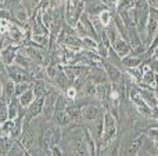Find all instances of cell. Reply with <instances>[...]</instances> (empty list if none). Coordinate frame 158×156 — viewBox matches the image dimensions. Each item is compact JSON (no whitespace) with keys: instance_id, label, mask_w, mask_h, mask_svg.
<instances>
[{"instance_id":"12","label":"cell","mask_w":158,"mask_h":156,"mask_svg":"<svg viewBox=\"0 0 158 156\" xmlns=\"http://www.w3.org/2000/svg\"><path fill=\"white\" fill-rule=\"evenodd\" d=\"M140 62H142V60L139 57H128L126 55L122 60V64L125 66H128V68H137L140 65Z\"/></svg>"},{"instance_id":"29","label":"cell","mask_w":158,"mask_h":156,"mask_svg":"<svg viewBox=\"0 0 158 156\" xmlns=\"http://www.w3.org/2000/svg\"><path fill=\"white\" fill-rule=\"evenodd\" d=\"M157 109H158V105H157Z\"/></svg>"},{"instance_id":"23","label":"cell","mask_w":158,"mask_h":156,"mask_svg":"<svg viewBox=\"0 0 158 156\" xmlns=\"http://www.w3.org/2000/svg\"><path fill=\"white\" fill-rule=\"evenodd\" d=\"M0 19L8 21V19H10V13H8L7 10H0Z\"/></svg>"},{"instance_id":"27","label":"cell","mask_w":158,"mask_h":156,"mask_svg":"<svg viewBox=\"0 0 158 156\" xmlns=\"http://www.w3.org/2000/svg\"><path fill=\"white\" fill-rule=\"evenodd\" d=\"M154 57H156L157 60H158V47H157L156 50H154Z\"/></svg>"},{"instance_id":"4","label":"cell","mask_w":158,"mask_h":156,"mask_svg":"<svg viewBox=\"0 0 158 156\" xmlns=\"http://www.w3.org/2000/svg\"><path fill=\"white\" fill-rule=\"evenodd\" d=\"M15 96V82L13 80H7L6 83H3V96L2 99H4L6 102H10V99Z\"/></svg>"},{"instance_id":"2","label":"cell","mask_w":158,"mask_h":156,"mask_svg":"<svg viewBox=\"0 0 158 156\" xmlns=\"http://www.w3.org/2000/svg\"><path fill=\"white\" fill-rule=\"evenodd\" d=\"M97 116H98V108L96 107V105L87 104L86 107H83L81 109V118L83 119V120L93 122Z\"/></svg>"},{"instance_id":"3","label":"cell","mask_w":158,"mask_h":156,"mask_svg":"<svg viewBox=\"0 0 158 156\" xmlns=\"http://www.w3.org/2000/svg\"><path fill=\"white\" fill-rule=\"evenodd\" d=\"M114 50L119 57H126V55L131 54L132 47L128 44V41L123 40V37H119L114 41Z\"/></svg>"},{"instance_id":"13","label":"cell","mask_w":158,"mask_h":156,"mask_svg":"<svg viewBox=\"0 0 158 156\" xmlns=\"http://www.w3.org/2000/svg\"><path fill=\"white\" fill-rule=\"evenodd\" d=\"M8 119V105L4 99H0V124Z\"/></svg>"},{"instance_id":"11","label":"cell","mask_w":158,"mask_h":156,"mask_svg":"<svg viewBox=\"0 0 158 156\" xmlns=\"http://www.w3.org/2000/svg\"><path fill=\"white\" fill-rule=\"evenodd\" d=\"M83 90H85L86 96H96V94H97V84L90 79V80H87V82H85Z\"/></svg>"},{"instance_id":"25","label":"cell","mask_w":158,"mask_h":156,"mask_svg":"<svg viewBox=\"0 0 158 156\" xmlns=\"http://www.w3.org/2000/svg\"><path fill=\"white\" fill-rule=\"evenodd\" d=\"M6 3H7L8 6H15L17 4V0H6Z\"/></svg>"},{"instance_id":"15","label":"cell","mask_w":158,"mask_h":156,"mask_svg":"<svg viewBox=\"0 0 158 156\" xmlns=\"http://www.w3.org/2000/svg\"><path fill=\"white\" fill-rule=\"evenodd\" d=\"M143 80H144V83L147 86H156V73H154L151 69H148V71H146L144 73H143Z\"/></svg>"},{"instance_id":"1","label":"cell","mask_w":158,"mask_h":156,"mask_svg":"<svg viewBox=\"0 0 158 156\" xmlns=\"http://www.w3.org/2000/svg\"><path fill=\"white\" fill-rule=\"evenodd\" d=\"M18 46H13V44H10V46H7L6 49L2 50V61L4 65H11L13 64V61L15 60V55L17 53H18Z\"/></svg>"},{"instance_id":"6","label":"cell","mask_w":158,"mask_h":156,"mask_svg":"<svg viewBox=\"0 0 158 156\" xmlns=\"http://www.w3.org/2000/svg\"><path fill=\"white\" fill-rule=\"evenodd\" d=\"M64 43H65V47L72 51H79L82 49V40L78 39L77 36L74 35H68L65 39H64Z\"/></svg>"},{"instance_id":"10","label":"cell","mask_w":158,"mask_h":156,"mask_svg":"<svg viewBox=\"0 0 158 156\" xmlns=\"http://www.w3.org/2000/svg\"><path fill=\"white\" fill-rule=\"evenodd\" d=\"M8 119H15L17 115H18V105H19V101L17 98H11L10 102H8Z\"/></svg>"},{"instance_id":"22","label":"cell","mask_w":158,"mask_h":156,"mask_svg":"<svg viewBox=\"0 0 158 156\" xmlns=\"http://www.w3.org/2000/svg\"><path fill=\"white\" fill-rule=\"evenodd\" d=\"M67 98L68 99H77L78 98V91L75 87H68L67 88Z\"/></svg>"},{"instance_id":"21","label":"cell","mask_w":158,"mask_h":156,"mask_svg":"<svg viewBox=\"0 0 158 156\" xmlns=\"http://www.w3.org/2000/svg\"><path fill=\"white\" fill-rule=\"evenodd\" d=\"M32 40L35 41V43L40 44V46H44V44L47 43V37L44 35H36V33H33L32 35Z\"/></svg>"},{"instance_id":"9","label":"cell","mask_w":158,"mask_h":156,"mask_svg":"<svg viewBox=\"0 0 158 156\" xmlns=\"http://www.w3.org/2000/svg\"><path fill=\"white\" fill-rule=\"evenodd\" d=\"M140 96H142V98L146 101V104L148 105V107H151V108H157V105H158V101H157V98H156V96H154V93H151L150 90H146V91H143V90H140Z\"/></svg>"},{"instance_id":"17","label":"cell","mask_w":158,"mask_h":156,"mask_svg":"<svg viewBox=\"0 0 158 156\" xmlns=\"http://www.w3.org/2000/svg\"><path fill=\"white\" fill-rule=\"evenodd\" d=\"M15 17H17V19L21 22H27L28 18H29L28 11L25 10V8H18V10H15Z\"/></svg>"},{"instance_id":"19","label":"cell","mask_w":158,"mask_h":156,"mask_svg":"<svg viewBox=\"0 0 158 156\" xmlns=\"http://www.w3.org/2000/svg\"><path fill=\"white\" fill-rule=\"evenodd\" d=\"M46 75L49 77H52V79H54V77L57 76V65H54V64L47 65L46 66Z\"/></svg>"},{"instance_id":"5","label":"cell","mask_w":158,"mask_h":156,"mask_svg":"<svg viewBox=\"0 0 158 156\" xmlns=\"http://www.w3.org/2000/svg\"><path fill=\"white\" fill-rule=\"evenodd\" d=\"M35 91H33V88H28V90H25L24 93L19 96L18 101H19V105L24 108H28L31 104H32V101L35 99Z\"/></svg>"},{"instance_id":"14","label":"cell","mask_w":158,"mask_h":156,"mask_svg":"<svg viewBox=\"0 0 158 156\" xmlns=\"http://www.w3.org/2000/svg\"><path fill=\"white\" fill-rule=\"evenodd\" d=\"M98 18H100L103 26H107V25H110V24H111V21H112V15H111V13H110L108 8H106V10L101 11V13L98 14Z\"/></svg>"},{"instance_id":"16","label":"cell","mask_w":158,"mask_h":156,"mask_svg":"<svg viewBox=\"0 0 158 156\" xmlns=\"http://www.w3.org/2000/svg\"><path fill=\"white\" fill-rule=\"evenodd\" d=\"M14 124H15V122L13 120V119H10V120H6L4 123H2L0 124V130H2V133L4 135H8L11 133V130H13V127H14Z\"/></svg>"},{"instance_id":"18","label":"cell","mask_w":158,"mask_h":156,"mask_svg":"<svg viewBox=\"0 0 158 156\" xmlns=\"http://www.w3.org/2000/svg\"><path fill=\"white\" fill-rule=\"evenodd\" d=\"M29 88V83L28 82H21V83H17L15 86V96H21L25 90Z\"/></svg>"},{"instance_id":"24","label":"cell","mask_w":158,"mask_h":156,"mask_svg":"<svg viewBox=\"0 0 158 156\" xmlns=\"http://www.w3.org/2000/svg\"><path fill=\"white\" fill-rule=\"evenodd\" d=\"M52 155H63V151H61L60 148H57V146H53L52 148Z\"/></svg>"},{"instance_id":"28","label":"cell","mask_w":158,"mask_h":156,"mask_svg":"<svg viewBox=\"0 0 158 156\" xmlns=\"http://www.w3.org/2000/svg\"><path fill=\"white\" fill-rule=\"evenodd\" d=\"M2 72H3V61H0V76H2Z\"/></svg>"},{"instance_id":"20","label":"cell","mask_w":158,"mask_h":156,"mask_svg":"<svg viewBox=\"0 0 158 156\" xmlns=\"http://www.w3.org/2000/svg\"><path fill=\"white\" fill-rule=\"evenodd\" d=\"M42 22L44 24V26L49 29L50 26H52V24H53V19H52V15H50V13L47 11V13H43L42 14Z\"/></svg>"},{"instance_id":"8","label":"cell","mask_w":158,"mask_h":156,"mask_svg":"<svg viewBox=\"0 0 158 156\" xmlns=\"http://www.w3.org/2000/svg\"><path fill=\"white\" fill-rule=\"evenodd\" d=\"M104 69L107 71V75L110 76V79L112 80V82H119L121 80V72L119 69H117L114 66V64H108V62H104Z\"/></svg>"},{"instance_id":"7","label":"cell","mask_w":158,"mask_h":156,"mask_svg":"<svg viewBox=\"0 0 158 156\" xmlns=\"http://www.w3.org/2000/svg\"><path fill=\"white\" fill-rule=\"evenodd\" d=\"M71 120H72V118L67 111L61 109V111H57V112H56V123H57V126H60V127L68 126Z\"/></svg>"},{"instance_id":"26","label":"cell","mask_w":158,"mask_h":156,"mask_svg":"<svg viewBox=\"0 0 158 156\" xmlns=\"http://www.w3.org/2000/svg\"><path fill=\"white\" fill-rule=\"evenodd\" d=\"M2 96H3V82L0 79V98H2Z\"/></svg>"}]
</instances>
